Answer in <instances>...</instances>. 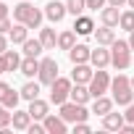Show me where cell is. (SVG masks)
<instances>
[{
	"mask_svg": "<svg viewBox=\"0 0 134 134\" xmlns=\"http://www.w3.org/2000/svg\"><path fill=\"white\" fill-rule=\"evenodd\" d=\"M71 87H74V79L58 76V79L50 84V103H53V105H63L66 100L71 97Z\"/></svg>",
	"mask_w": 134,
	"mask_h": 134,
	"instance_id": "4",
	"label": "cell"
},
{
	"mask_svg": "<svg viewBox=\"0 0 134 134\" xmlns=\"http://www.w3.org/2000/svg\"><path fill=\"white\" fill-rule=\"evenodd\" d=\"M124 116H126V121H129V124H134V100L126 105V113H124Z\"/></svg>",
	"mask_w": 134,
	"mask_h": 134,
	"instance_id": "35",
	"label": "cell"
},
{
	"mask_svg": "<svg viewBox=\"0 0 134 134\" xmlns=\"http://www.w3.org/2000/svg\"><path fill=\"white\" fill-rule=\"evenodd\" d=\"M8 11H11V8L3 3V0H0V19H3V16H8Z\"/></svg>",
	"mask_w": 134,
	"mask_h": 134,
	"instance_id": "39",
	"label": "cell"
},
{
	"mask_svg": "<svg viewBox=\"0 0 134 134\" xmlns=\"http://www.w3.org/2000/svg\"><path fill=\"white\" fill-rule=\"evenodd\" d=\"M108 5V0H87V8L90 11H103Z\"/></svg>",
	"mask_w": 134,
	"mask_h": 134,
	"instance_id": "32",
	"label": "cell"
},
{
	"mask_svg": "<svg viewBox=\"0 0 134 134\" xmlns=\"http://www.w3.org/2000/svg\"><path fill=\"white\" fill-rule=\"evenodd\" d=\"M19 71H21L26 79H34V76L40 74V58H26V55H24V60H21V66H19Z\"/></svg>",
	"mask_w": 134,
	"mask_h": 134,
	"instance_id": "20",
	"label": "cell"
},
{
	"mask_svg": "<svg viewBox=\"0 0 134 134\" xmlns=\"http://www.w3.org/2000/svg\"><path fill=\"white\" fill-rule=\"evenodd\" d=\"M11 26H13V21H11L8 16L0 19V34H8V32H11Z\"/></svg>",
	"mask_w": 134,
	"mask_h": 134,
	"instance_id": "33",
	"label": "cell"
},
{
	"mask_svg": "<svg viewBox=\"0 0 134 134\" xmlns=\"http://www.w3.org/2000/svg\"><path fill=\"white\" fill-rule=\"evenodd\" d=\"M74 134H90V124H87V121L74 124Z\"/></svg>",
	"mask_w": 134,
	"mask_h": 134,
	"instance_id": "34",
	"label": "cell"
},
{
	"mask_svg": "<svg viewBox=\"0 0 134 134\" xmlns=\"http://www.w3.org/2000/svg\"><path fill=\"white\" fill-rule=\"evenodd\" d=\"M5 58H8V71H19V66H21V55L16 50H5Z\"/></svg>",
	"mask_w": 134,
	"mask_h": 134,
	"instance_id": "30",
	"label": "cell"
},
{
	"mask_svg": "<svg viewBox=\"0 0 134 134\" xmlns=\"http://www.w3.org/2000/svg\"><path fill=\"white\" fill-rule=\"evenodd\" d=\"M95 40H97V45H105V47H110V45H113V40H116V26H108V24H103L100 29H95Z\"/></svg>",
	"mask_w": 134,
	"mask_h": 134,
	"instance_id": "17",
	"label": "cell"
},
{
	"mask_svg": "<svg viewBox=\"0 0 134 134\" xmlns=\"http://www.w3.org/2000/svg\"><path fill=\"white\" fill-rule=\"evenodd\" d=\"M8 40H11L13 45H24V42L29 40V26H26V24H19V21H16V24L11 26V32H8Z\"/></svg>",
	"mask_w": 134,
	"mask_h": 134,
	"instance_id": "16",
	"label": "cell"
},
{
	"mask_svg": "<svg viewBox=\"0 0 134 134\" xmlns=\"http://www.w3.org/2000/svg\"><path fill=\"white\" fill-rule=\"evenodd\" d=\"M42 19H45V11L34 8L29 0H21L19 5H13V21L26 24L29 29H40L42 26Z\"/></svg>",
	"mask_w": 134,
	"mask_h": 134,
	"instance_id": "1",
	"label": "cell"
},
{
	"mask_svg": "<svg viewBox=\"0 0 134 134\" xmlns=\"http://www.w3.org/2000/svg\"><path fill=\"white\" fill-rule=\"evenodd\" d=\"M66 13H69L66 3H58V0H50V3L45 5V19H47V21H53V24L63 21V19H66Z\"/></svg>",
	"mask_w": 134,
	"mask_h": 134,
	"instance_id": "9",
	"label": "cell"
},
{
	"mask_svg": "<svg viewBox=\"0 0 134 134\" xmlns=\"http://www.w3.org/2000/svg\"><path fill=\"white\" fill-rule=\"evenodd\" d=\"M118 26H121L124 32H134V8H129V11H121Z\"/></svg>",
	"mask_w": 134,
	"mask_h": 134,
	"instance_id": "27",
	"label": "cell"
},
{
	"mask_svg": "<svg viewBox=\"0 0 134 134\" xmlns=\"http://www.w3.org/2000/svg\"><path fill=\"white\" fill-rule=\"evenodd\" d=\"M108 5H116V8H121V5H126V0H108Z\"/></svg>",
	"mask_w": 134,
	"mask_h": 134,
	"instance_id": "40",
	"label": "cell"
},
{
	"mask_svg": "<svg viewBox=\"0 0 134 134\" xmlns=\"http://www.w3.org/2000/svg\"><path fill=\"white\" fill-rule=\"evenodd\" d=\"M131 87H134V76H131Z\"/></svg>",
	"mask_w": 134,
	"mask_h": 134,
	"instance_id": "43",
	"label": "cell"
},
{
	"mask_svg": "<svg viewBox=\"0 0 134 134\" xmlns=\"http://www.w3.org/2000/svg\"><path fill=\"white\" fill-rule=\"evenodd\" d=\"M113 97H105V95H100V97H95L92 100V113L95 116H105V113H110L113 110Z\"/></svg>",
	"mask_w": 134,
	"mask_h": 134,
	"instance_id": "19",
	"label": "cell"
},
{
	"mask_svg": "<svg viewBox=\"0 0 134 134\" xmlns=\"http://www.w3.org/2000/svg\"><path fill=\"white\" fill-rule=\"evenodd\" d=\"M40 84H53L58 79V60L55 58H40V74H37Z\"/></svg>",
	"mask_w": 134,
	"mask_h": 134,
	"instance_id": "7",
	"label": "cell"
},
{
	"mask_svg": "<svg viewBox=\"0 0 134 134\" xmlns=\"http://www.w3.org/2000/svg\"><path fill=\"white\" fill-rule=\"evenodd\" d=\"M40 42L45 45V50H55L58 47V34L50 26H40Z\"/></svg>",
	"mask_w": 134,
	"mask_h": 134,
	"instance_id": "21",
	"label": "cell"
},
{
	"mask_svg": "<svg viewBox=\"0 0 134 134\" xmlns=\"http://www.w3.org/2000/svg\"><path fill=\"white\" fill-rule=\"evenodd\" d=\"M90 55H92V50H90L84 42H76V45L69 50V60H71V63H90Z\"/></svg>",
	"mask_w": 134,
	"mask_h": 134,
	"instance_id": "14",
	"label": "cell"
},
{
	"mask_svg": "<svg viewBox=\"0 0 134 134\" xmlns=\"http://www.w3.org/2000/svg\"><path fill=\"white\" fill-rule=\"evenodd\" d=\"M8 90H11V84H8V82H0V100L8 95Z\"/></svg>",
	"mask_w": 134,
	"mask_h": 134,
	"instance_id": "38",
	"label": "cell"
},
{
	"mask_svg": "<svg viewBox=\"0 0 134 134\" xmlns=\"http://www.w3.org/2000/svg\"><path fill=\"white\" fill-rule=\"evenodd\" d=\"M58 108H60L63 121H69V124H79V121H87V118L92 116V110H87L84 105H79V103H74V100H66V103L58 105Z\"/></svg>",
	"mask_w": 134,
	"mask_h": 134,
	"instance_id": "5",
	"label": "cell"
},
{
	"mask_svg": "<svg viewBox=\"0 0 134 134\" xmlns=\"http://www.w3.org/2000/svg\"><path fill=\"white\" fill-rule=\"evenodd\" d=\"M8 71V58H5V53H0V74H5Z\"/></svg>",
	"mask_w": 134,
	"mask_h": 134,
	"instance_id": "36",
	"label": "cell"
},
{
	"mask_svg": "<svg viewBox=\"0 0 134 134\" xmlns=\"http://www.w3.org/2000/svg\"><path fill=\"white\" fill-rule=\"evenodd\" d=\"M110 66L118 71H126L131 66V47H129V40H113L110 45Z\"/></svg>",
	"mask_w": 134,
	"mask_h": 134,
	"instance_id": "3",
	"label": "cell"
},
{
	"mask_svg": "<svg viewBox=\"0 0 134 134\" xmlns=\"http://www.w3.org/2000/svg\"><path fill=\"white\" fill-rule=\"evenodd\" d=\"M95 66L92 63H74V71H71V79L76 84H90V79L95 76Z\"/></svg>",
	"mask_w": 134,
	"mask_h": 134,
	"instance_id": "10",
	"label": "cell"
},
{
	"mask_svg": "<svg viewBox=\"0 0 134 134\" xmlns=\"http://www.w3.org/2000/svg\"><path fill=\"white\" fill-rule=\"evenodd\" d=\"M40 87H42V84H40V79H37V82H32V79H29V82L19 90V92H21V100H26V103L37 100V97H40Z\"/></svg>",
	"mask_w": 134,
	"mask_h": 134,
	"instance_id": "24",
	"label": "cell"
},
{
	"mask_svg": "<svg viewBox=\"0 0 134 134\" xmlns=\"http://www.w3.org/2000/svg\"><path fill=\"white\" fill-rule=\"evenodd\" d=\"M74 32H76L79 37H90V34H95V21L82 13V16L74 19Z\"/></svg>",
	"mask_w": 134,
	"mask_h": 134,
	"instance_id": "13",
	"label": "cell"
},
{
	"mask_svg": "<svg viewBox=\"0 0 134 134\" xmlns=\"http://www.w3.org/2000/svg\"><path fill=\"white\" fill-rule=\"evenodd\" d=\"M110 92H113V103H116V105H121V108H126V105L134 100L131 79H129L126 74H121V71L110 79Z\"/></svg>",
	"mask_w": 134,
	"mask_h": 134,
	"instance_id": "2",
	"label": "cell"
},
{
	"mask_svg": "<svg viewBox=\"0 0 134 134\" xmlns=\"http://www.w3.org/2000/svg\"><path fill=\"white\" fill-rule=\"evenodd\" d=\"M26 110H29V116H32L34 121H45V116L50 113V103H47V100H42V97H37V100H32V103H29V108H26Z\"/></svg>",
	"mask_w": 134,
	"mask_h": 134,
	"instance_id": "12",
	"label": "cell"
},
{
	"mask_svg": "<svg viewBox=\"0 0 134 134\" xmlns=\"http://www.w3.org/2000/svg\"><path fill=\"white\" fill-rule=\"evenodd\" d=\"M124 124H126V116H124V113H113V110H110V113L103 116V129H105V131H121Z\"/></svg>",
	"mask_w": 134,
	"mask_h": 134,
	"instance_id": "15",
	"label": "cell"
},
{
	"mask_svg": "<svg viewBox=\"0 0 134 134\" xmlns=\"http://www.w3.org/2000/svg\"><path fill=\"white\" fill-rule=\"evenodd\" d=\"M21 47H24V55H26V58H40V55H42V50H45V45L40 42V37H37V40H32V37H29Z\"/></svg>",
	"mask_w": 134,
	"mask_h": 134,
	"instance_id": "25",
	"label": "cell"
},
{
	"mask_svg": "<svg viewBox=\"0 0 134 134\" xmlns=\"http://www.w3.org/2000/svg\"><path fill=\"white\" fill-rule=\"evenodd\" d=\"M90 95H92V100L95 97H100V95H105V92H110V74L105 71V69H97L95 71V76L90 79Z\"/></svg>",
	"mask_w": 134,
	"mask_h": 134,
	"instance_id": "6",
	"label": "cell"
},
{
	"mask_svg": "<svg viewBox=\"0 0 134 134\" xmlns=\"http://www.w3.org/2000/svg\"><path fill=\"white\" fill-rule=\"evenodd\" d=\"M118 19H121V11H118L116 5H105V8L100 11V21L108 24V26H118Z\"/></svg>",
	"mask_w": 134,
	"mask_h": 134,
	"instance_id": "23",
	"label": "cell"
},
{
	"mask_svg": "<svg viewBox=\"0 0 134 134\" xmlns=\"http://www.w3.org/2000/svg\"><path fill=\"white\" fill-rule=\"evenodd\" d=\"M90 63L95 69H108L110 66V47L97 45V50H92V55H90Z\"/></svg>",
	"mask_w": 134,
	"mask_h": 134,
	"instance_id": "11",
	"label": "cell"
},
{
	"mask_svg": "<svg viewBox=\"0 0 134 134\" xmlns=\"http://www.w3.org/2000/svg\"><path fill=\"white\" fill-rule=\"evenodd\" d=\"M42 124H45L47 134H66V131H69V121H63L60 113H47Z\"/></svg>",
	"mask_w": 134,
	"mask_h": 134,
	"instance_id": "8",
	"label": "cell"
},
{
	"mask_svg": "<svg viewBox=\"0 0 134 134\" xmlns=\"http://www.w3.org/2000/svg\"><path fill=\"white\" fill-rule=\"evenodd\" d=\"M69 100H74V103H79V105H87V103L92 100L90 87H87V84H76V82H74V87H71V97H69Z\"/></svg>",
	"mask_w": 134,
	"mask_h": 134,
	"instance_id": "18",
	"label": "cell"
},
{
	"mask_svg": "<svg viewBox=\"0 0 134 134\" xmlns=\"http://www.w3.org/2000/svg\"><path fill=\"white\" fill-rule=\"evenodd\" d=\"M32 121H34V118L29 116V110H13V121H11V126H13L16 131H26Z\"/></svg>",
	"mask_w": 134,
	"mask_h": 134,
	"instance_id": "22",
	"label": "cell"
},
{
	"mask_svg": "<svg viewBox=\"0 0 134 134\" xmlns=\"http://www.w3.org/2000/svg\"><path fill=\"white\" fill-rule=\"evenodd\" d=\"M8 42H11L8 34H0V53H5V50H8Z\"/></svg>",
	"mask_w": 134,
	"mask_h": 134,
	"instance_id": "37",
	"label": "cell"
},
{
	"mask_svg": "<svg viewBox=\"0 0 134 134\" xmlns=\"http://www.w3.org/2000/svg\"><path fill=\"white\" fill-rule=\"evenodd\" d=\"M11 121H13L11 108H5L3 103H0V129H8V126H11Z\"/></svg>",
	"mask_w": 134,
	"mask_h": 134,
	"instance_id": "31",
	"label": "cell"
},
{
	"mask_svg": "<svg viewBox=\"0 0 134 134\" xmlns=\"http://www.w3.org/2000/svg\"><path fill=\"white\" fill-rule=\"evenodd\" d=\"M19 100H21V92H16V90L11 87V90H8V95L0 100V103H3L5 108H11V110H16V108H19Z\"/></svg>",
	"mask_w": 134,
	"mask_h": 134,
	"instance_id": "29",
	"label": "cell"
},
{
	"mask_svg": "<svg viewBox=\"0 0 134 134\" xmlns=\"http://www.w3.org/2000/svg\"><path fill=\"white\" fill-rule=\"evenodd\" d=\"M126 5H129V8H134V0H126Z\"/></svg>",
	"mask_w": 134,
	"mask_h": 134,
	"instance_id": "42",
	"label": "cell"
},
{
	"mask_svg": "<svg viewBox=\"0 0 134 134\" xmlns=\"http://www.w3.org/2000/svg\"><path fill=\"white\" fill-rule=\"evenodd\" d=\"M66 8H69V13L76 19V16H82L87 11V0H66Z\"/></svg>",
	"mask_w": 134,
	"mask_h": 134,
	"instance_id": "28",
	"label": "cell"
},
{
	"mask_svg": "<svg viewBox=\"0 0 134 134\" xmlns=\"http://www.w3.org/2000/svg\"><path fill=\"white\" fill-rule=\"evenodd\" d=\"M74 45H76V32H74V29H66V32L58 34V50H66V53H69Z\"/></svg>",
	"mask_w": 134,
	"mask_h": 134,
	"instance_id": "26",
	"label": "cell"
},
{
	"mask_svg": "<svg viewBox=\"0 0 134 134\" xmlns=\"http://www.w3.org/2000/svg\"><path fill=\"white\" fill-rule=\"evenodd\" d=\"M129 47H131V53H134V32H129Z\"/></svg>",
	"mask_w": 134,
	"mask_h": 134,
	"instance_id": "41",
	"label": "cell"
}]
</instances>
